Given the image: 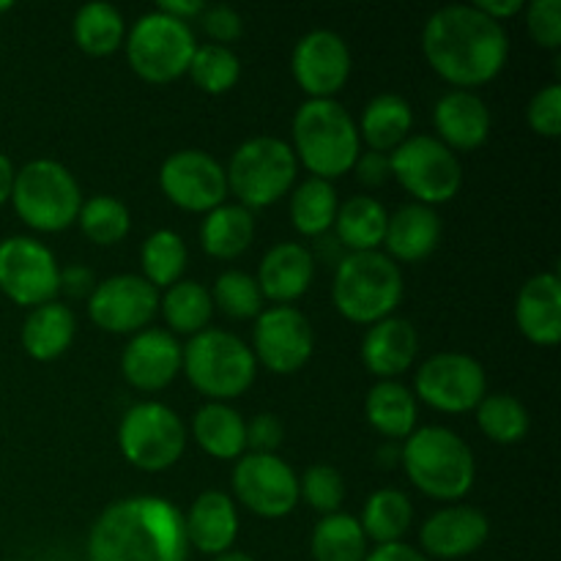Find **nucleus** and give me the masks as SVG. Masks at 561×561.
I'll use <instances>...</instances> for the list:
<instances>
[{
	"label": "nucleus",
	"mask_w": 561,
	"mask_h": 561,
	"mask_svg": "<svg viewBox=\"0 0 561 561\" xmlns=\"http://www.w3.org/2000/svg\"><path fill=\"white\" fill-rule=\"evenodd\" d=\"M422 53L431 69L458 91L496 80L510 58V38L474 5H444L422 27Z\"/></svg>",
	"instance_id": "nucleus-1"
},
{
	"label": "nucleus",
	"mask_w": 561,
	"mask_h": 561,
	"mask_svg": "<svg viewBox=\"0 0 561 561\" xmlns=\"http://www.w3.org/2000/svg\"><path fill=\"white\" fill-rule=\"evenodd\" d=\"M184 515L162 496L118 499L88 535L91 561H186Z\"/></svg>",
	"instance_id": "nucleus-2"
},
{
	"label": "nucleus",
	"mask_w": 561,
	"mask_h": 561,
	"mask_svg": "<svg viewBox=\"0 0 561 561\" xmlns=\"http://www.w3.org/2000/svg\"><path fill=\"white\" fill-rule=\"evenodd\" d=\"M290 140L296 162L323 181L348 173L362 153L356 121L337 99H307L294 115Z\"/></svg>",
	"instance_id": "nucleus-3"
},
{
	"label": "nucleus",
	"mask_w": 561,
	"mask_h": 561,
	"mask_svg": "<svg viewBox=\"0 0 561 561\" xmlns=\"http://www.w3.org/2000/svg\"><path fill=\"white\" fill-rule=\"evenodd\" d=\"M409 480L436 502H460L474 488L477 460L455 431L427 425L411 433L400 449Z\"/></svg>",
	"instance_id": "nucleus-4"
},
{
	"label": "nucleus",
	"mask_w": 561,
	"mask_h": 561,
	"mask_svg": "<svg viewBox=\"0 0 561 561\" xmlns=\"http://www.w3.org/2000/svg\"><path fill=\"white\" fill-rule=\"evenodd\" d=\"M332 301L343 318L362 327L394 316L403 301V272L387 252H348L332 279Z\"/></svg>",
	"instance_id": "nucleus-5"
},
{
	"label": "nucleus",
	"mask_w": 561,
	"mask_h": 561,
	"mask_svg": "<svg viewBox=\"0 0 561 561\" xmlns=\"http://www.w3.org/2000/svg\"><path fill=\"white\" fill-rule=\"evenodd\" d=\"M181 373L208 403L241 398L255 381L257 362L250 345L225 329H203L181 345Z\"/></svg>",
	"instance_id": "nucleus-6"
},
{
	"label": "nucleus",
	"mask_w": 561,
	"mask_h": 561,
	"mask_svg": "<svg viewBox=\"0 0 561 561\" xmlns=\"http://www.w3.org/2000/svg\"><path fill=\"white\" fill-rule=\"evenodd\" d=\"M11 203L36 233H60L80 217L82 190L71 170L55 159H33L16 170Z\"/></svg>",
	"instance_id": "nucleus-7"
},
{
	"label": "nucleus",
	"mask_w": 561,
	"mask_h": 561,
	"mask_svg": "<svg viewBox=\"0 0 561 561\" xmlns=\"http://www.w3.org/2000/svg\"><path fill=\"white\" fill-rule=\"evenodd\" d=\"M225 175H228V192H233L239 206L252 211V208L272 206L294 190L299 162L290 142L261 135L236 148Z\"/></svg>",
	"instance_id": "nucleus-8"
},
{
	"label": "nucleus",
	"mask_w": 561,
	"mask_h": 561,
	"mask_svg": "<svg viewBox=\"0 0 561 561\" xmlns=\"http://www.w3.org/2000/svg\"><path fill=\"white\" fill-rule=\"evenodd\" d=\"M124 47L126 60L140 80L164 85L186 75L197 42L190 25L153 9L126 31Z\"/></svg>",
	"instance_id": "nucleus-9"
},
{
	"label": "nucleus",
	"mask_w": 561,
	"mask_h": 561,
	"mask_svg": "<svg viewBox=\"0 0 561 561\" xmlns=\"http://www.w3.org/2000/svg\"><path fill=\"white\" fill-rule=\"evenodd\" d=\"M389 168L392 179L422 206L436 208L449 203L463 186L460 159L431 135H411L389 153Z\"/></svg>",
	"instance_id": "nucleus-10"
},
{
	"label": "nucleus",
	"mask_w": 561,
	"mask_h": 561,
	"mask_svg": "<svg viewBox=\"0 0 561 561\" xmlns=\"http://www.w3.org/2000/svg\"><path fill=\"white\" fill-rule=\"evenodd\" d=\"M118 449L135 469H170L186 449V425L173 409L157 400L131 405L118 425Z\"/></svg>",
	"instance_id": "nucleus-11"
},
{
	"label": "nucleus",
	"mask_w": 561,
	"mask_h": 561,
	"mask_svg": "<svg viewBox=\"0 0 561 561\" xmlns=\"http://www.w3.org/2000/svg\"><path fill=\"white\" fill-rule=\"evenodd\" d=\"M488 394L485 367L460 351H442L422 362L414 376V398L442 414H469Z\"/></svg>",
	"instance_id": "nucleus-12"
},
{
	"label": "nucleus",
	"mask_w": 561,
	"mask_h": 561,
	"mask_svg": "<svg viewBox=\"0 0 561 561\" xmlns=\"http://www.w3.org/2000/svg\"><path fill=\"white\" fill-rule=\"evenodd\" d=\"M60 266L53 250L31 236L0 241V294L20 307H38L58 296Z\"/></svg>",
	"instance_id": "nucleus-13"
},
{
	"label": "nucleus",
	"mask_w": 561,
	"mask_h": 561,
	"mask_svg": "<svg viewBox=\"0 0 561 561\" xmlns=\"http://www.w3.org/2000/svg\"><path fill=\"white\" fill-rule=\"evenodd\" d=\"M316 351V332L301 310L290 305H274L255 318L252 354L266 370L277 376H294L310 362Z\"/></svg>",
	"instance_id": "nucleus-14"
},
{
	"label": "nucleus",
	"mask_w": 561,
	"mask_h": 561,
	"mask_svg": "<svg viewBox=\"0 0 561 561\" xmlns=\"http://www.w3.org/2000/svg\"><path fill=\"white\" fill-rule=\"evenodd\" d=\"M233 493L261 518H285L299 504V477L279 455L244 453L236 460Z\"/></svg>",
	"instance_id": "nucleus-15"
},
{
	"label": "nucleus",
	"mask_w": 561,
	"mask_h": 561,
	"mask_svg": "<svg viewBox=\"0 0 561 561\" xmlns=\"http://www.w3.org/2000/svg\"><path fill=\"white\" fill-rule=\"evenodd\" d=\"M159 190L173 206L192 214L214 211L230 195L225 168L201 148L170 153L159 168Z\"/></svg>",
	"instance_id": "nucleus-16"
},
{
	"label": "nucleus",
	"mask_w": 561,
	"mask_h": 561,
	"mask_svg": "<svg viewBox=\"0 0 561 561\" xmlns=\"http://www.w3.org/2000/svg\"><path fill=\"white\" fill-rule=\"evenodd\" d=\"M159 312V290L140 274H115L88 296V318L110 334H137Z\"/></svg>",
	"instance_id": "nucleus-17"
},
{
	"label": "nucleus",
	"mask_w": 561,
	"mask_h": 561,
	"mask_svg": "<svg viewBox=\"0 0 561 561\" xmlns=\"http://www.w3.org/2000/svg\"><path fill=\"white\" fill-rule=\"evenodd\" d=\"M351 49L334 31H310L296 42L290 71L310 99H334L351 77Z\"/></svg>",
	"instance_id": "nucleus-18"
},
{
	"label": "nucleus",
	"mask_w": 561,
	"mask_h": 561,
	"mask_svg": "<svg viewBox=\"0 0 561 561\" xmlns=\"http://www.w3.org/2000/svg\"><path fill=\"white\" fill-rule=\"evenodd\" d=\"M491 537V520L469 504H449L422 524L420 546L427 559H466L480 551Z\"/></svg>",
	"instance_id": "nucleus-19"
},
{
	"label": "nucleus",
	"mask_w": 561,
	"mask_h": 561,
	"mask_svg": "<svg viewBox=\"0 0 561 561\" xmlns=\"http://www.w3.org/2000/svg\"><path fill=\"white\" fill-rule=\"evenodd\" d=\"M181 345L164 329H142L131 334L121 354V373L140 392H159L181 373Z\"/></svg>",
	"instance_id": "nucleus-20"
},
{
	"label": "nucleus",
	"mask_w": 561,
	"mask_h": 561,
	"mask_svg": "<svg viewBox=\"0 0 561 561\" xmlns=\"http://www.w3.org/2000/svg\"><path fill=\"white\" fill-rule=\"evenodd\" d=\"M420 354V334L405 318L389 316L373 323L362 340V362L378 381H398Z\"/></svg>",
	"instance_id": "nucleus-21"
},
{
	"label": "nucleus",
	"mask_w": 561,
	"mask_h": 561,
	"mask_svg": "<svg viewBox=\"0 0 561 561\" xmlns=\"http://www.w3.org/2000/svg\"><path fill=\"white\" fill-rule=\"evenodd\" d=\"M316 279V255L299 241H279L257 266V288L274 305H290L310 290Z\"/></svg>",
	"instance_id": "nucleus-22"
},
{
	"label": "nucleus",
	"mask_w": 561,
	"mask_h": 561,
	"mask_svg": "<svg viewBox=\"0 0 561 561\" xmlns=\"http://www.w3.org/2000/svg\"><path fill=\"white\" fill-rule=\"evenodd\" d=\"M491 110L474 91H447L433 107V126L449 151H474L491 137Z\"/></svg>",
	"instance_id": "nucleus-23"
},
{
	"label": "nucleus",
	"mask_w": 561,
	"mask_h": 561,
	"mask_svg": "<svg viewBox=\"0 0 561 561\" xmlns=\"http://www.w3.org/2000/svg\"><path fill=\"white\" fill-rule=\"evenodd\" d=\"M515 323L529 343L551 348L561 340V279L540 272L524 283L515 299Z\"/></svg>",
	"instance_id": "nucleus-24"
},
{
	"label": "nucleus",
	"mask_w": 561,
	"mask_h": 561,
	"mask_svg": "<svg viewBox=\"0 0 561 561\" xmlns=\"http://www.w3.org/2000/svg\"><path fill=\"white\" fill-rule=\"evenodd\" d=\"M186 540L195 551L206 557H219L230 551L239 537V513L228 493L206 491L192 502L190 515H184Z\"/></svg>",
	"instance_id": "nucleus-25"
},
{
	"label": "nucleus",
	"mask_w": 561,
	"mask_h": 561,
	"mask_svg": "<svg viewBox=\"0 0 561 561\" xmlns=\"http://www.w3.org/2000/svg\"><path fill=\"white\" fill-rule=\"evenodd\" d=\"M442 241V217L436 208L422 203H405L389 214L383 247L394 263H420L436 252Z\"/></svg>",
	"instance_id": "nucleus-26"
},
{
	"label": "nucleus",
	"mask_w": 561,
	"mask_h": 561,
	"mask_svg": "<svg viewBox=\"0 0 561 561\" xmlns=\"http://www.w3.org/2000/svg\"><path fill=\"white\" fill-rule=\"evenodd\" d=\"M77 334V318L71 307L47 301L27 312L22 323V348L36 362H55L69 351Z\"/></svg>",
	"instance_id": "nucleus-27"
},
{
	"label": "nucleus",
	"mask_w": 561,
	"mask_h": 561,
	"mask_svg": "<svg viewBox=\"0 0 561 561\" xmlns=\"http://www.w3.org/2000/svg\"><path fill=\"white\" fill-rule=\"evenodd\" d=\"M411 126H414L411 104L398 93H378L362 110L356 129H359V140L365 142L367 151L392 153L394 148L409 140Z\"/></svg>",
	"instance_id": "nucleus-28"
},
{
	"label": "nucleus",
	"mask_w": 561,
	"mask_h": 561,
	"mask_svg": "<svg viewBox=\"0 0 561 561\" xmlns=\"http://www.w3.org/2000/svg\"><path fill=\"white\" fill-rule=\"evenodd\" d=\"M255 241V217L239 203H222L203 217L201 244L203 252L217 261H233L244 255Z\"/></svg>",
	"instance_id": "nucleus-29"
},
{
	"label": "nucleus",
	"mask_w": 561,
	"mask_h": 561,
	"mask_svg": "<svg viewBox=\"0 0 561 561\" xmlns=\"http://www.w3.org/2000/svg\"><path fill=\"white\" fill-rule=\"evenodd\" d=\"M387 222L389 214L381 201L354 195L340 203L332 228L337 233V244L348 252H376L378 247H383Z\"/></svg>",
	"instance_id": "nucleus-30"
},
{
	"label": "nucleus",
	"mask_w": 561,
	"mask_h": 561,
	"mask_svg": "<svg viewBox=\"0 0 561 561\" xmlns=\"http://www.w3.org/2000/svg\"><path fill=\"white\" fill-rule=\"evenodd\" d=\"M197 447L217 460H239L247 453L244 416L228 403H206L192 420Z\"/></svg>",
	"instance_id": "nucleus-31"
},
{
	"label": "nucleus",
	"mask_w": 561,
	"mask_h": 561,
	"mask_svg": "<svg viewBox=\"0 0 561 561\" xmlns=\"http://www.w3.org/2000/svg\"><path fill=\"white\" fill-rule=\"evenodd\" d=\"M365 416L383 438H409L416 431L414 392L400 381H378L365 398Z\"/></svg>",
	"instance_id": "nucleus-32"
},
{
	"label": "nucleus",
	"mask_w": 561,
	"mask_h": 561,
	"mask_svg": "<svg viewBox=\"0 0 561 561\" xmlns=\"http://www.w3.org/2000/svg\"><path fill=\"white\" fill-rule=\"evenodd\" d=\"M71 36L75 44L85 55L93 58H107L124 47L126 22L113 3H85L77 9L71 22Z\"/></svg>",
	"instance_id": "nucleus-33"
},
{
	"label": "nucleus",
	"mask_w": 561,
	"mask_h": 561,
	"mask_svg": "<svg viewBox=\"0 0 561 561\" xmlns=\"http://www.w3.org/2000/svg\"><path fill=\"white\" fill-rule=\"evenodd\" d=\"M337 190L332 181L310 175L290 190V225L307 239L329 233L337 217Z\"/></svg>",
	"instance_id": "nucleus-34"
},
{
	"label": "nucleus",
	"mask_w": 561,
	"mask_h": 561,
	"mask_svg": "<svg viewBox=\"0 0 561 561\" xmlns=\"http://www.w3.org/2000/svg\"><path fill=\"white\" fill-rule=\"evenodd\" d=\"M159 310H162L164 323L170 327L173 337L175 334L195 337V334H201L211 323V290L206 285L195 283V279H179V283L164 288V294L159 296Z\"/></svg>",
	"instance_id": "nucleus-35"
},
{
	"label": "nucleus",
	"mask_w": 561,
	"mask_h": 561,
	"mask_svg": "<svg viewBox=\"0 0 561 561\" xmlns=\"http://www.w3.org/2000/svg\"><path fill=\"white\" fill-rule=\"evenodd\" d=\"M411 520H414L411 499L398 488H381L367 499L359 524L367 542L373 540L376 546H389V542H403L411 529Z\"/></svg>",
	"instance_id": "nucleus-36"
},
{
	"label": "nucleus",
	"mask_w": 561,
	"mask_h": 561,
	"mask_svg": "<svg viewBox=\"0 0 561 561\" xmlns=\"http://www.w3.org/2000/svg\"><path fill=\"white\" fill-rule=\"evenodd\" d=\"M367 537L359 518L348 513L323 515L310 537L312 561H365Z\"/></svg>",
	"instance_id": "nucleus-37"
},
{
	"label": "nucleus",
	"mask_w": 561,
	"mask_h": 561,
	"mask_svg": "<svg viewBox=\"0 0 561 561\" xmlns=\"http://www.w3.org/2000/svg\"><path fill=\"white\" fill-rule=\"evenodd\" d=\"M186 261H190L186 241L175 230H153L140 247V277L148 279L157 290L170 288L184 277Z\"/></svg>",
	"instance_id": "nucleus-38"
},
{
	"label": "nucleus",
	"mask_w": 561,
	"mask_h": 561,
	"mask_svg": "<svg viewBox=\"0 0 561 561\" xmlns=\"http://www.w3.org/2000/svg\"><path fill=\"white\" fill-rule=\"evenodd\" d=\"M477 425L485 433V438H491L493 444H510L524 442L526 433H529V411L520 403L518 398L507 392H493L485 394L477 405Z\"/></svg>",
	"instance_id": "nucleus-39"
},
{
	"label": "nucleus",
	"mask_w": 561,
	"mask_h": 561,
	"mask_svg": "<svg viewBox=\"0 0 561 561\" xmlns=\"http://www.w3.org/2000/svg\"><path fill=\"white\" fill-rule=\"evenodd\" d=\"M77 222H80V230L88 241L99 247H113L129 236L131 214L118 197L96 195L82 201Z\"/></svg>",
	"instance_id": "nucleus-40"
},
{
	"label": "nucleus",
	"mask_w": 561,
	"mask_h": 561,
	"mask_svg": "<svg viewBox=\"0 0 561 561\" xmlns=\"http://www.w3.org/2000/svg\"><path fill=\"white\" fill-rule=\"evenodd\" d=\"M186 75L203 93L219 96V93L236 88L241 77V60L233 49L222 47V44H197Z\"/></svg>",
	"instance_id": "nucleus-41"
},
{
	"label": "nucleus",
	"mask_w": 561,
	"mask_h": 561,
	"mask_svg": "<svg viewBox=\"0 0 561 561\" xmlns=\"http://www.w3.org/2000/svg\"><path fill=\"white\" fill-rule=\"evenodd\" d=\"M211 301L233 321H255L263 312V294L255 277L239 272V268H228L219 274L211 290Z\"/></svg>",
	"instance_id": "nucleus-42"
},
{
	"label": "nucleus",
	"mask_w": 561,
	"mask_h": 561,
	"mask_svg": "<svg viewBox=\"0 0 561 561\" xmlns=\"http://www.w3.org/2000/svg\"><path fill=\"white\" fill-rule=\"evenodd\" d=\"M299 496L310 504L316 513L332 515L340 513V504L345 499V480L334 466L316 463L305 471L299 482Z\"/></svg>",
	"instance_id": "nucleus-43"
},
{
	"label": "nucleus",
	"mask_w": 561,
	"mask_h": 561,
	"mask_svg": "<svg viewBox=\"0 0 561 561\" xmlns=\"http://www.w3.org/2000/svg\"><path fill=\"white\" fill-rule=\"evenodd\" d=\"M526 27L537 47L557 53L561 47V0H531L526 5Z\"/></svg>",
	"instance_id": "nucleus-44"
},
{
	"label": "nucleus",
	"mask_w": 561,
	"mask_h": 561,
	"mask_svg": "<svg viewBox=\"0 0 561 561\" xmlns=\"http://www.w3.org/2000/svg\"><path fill=\"white\" fill-rule=\"evenodd\" d=\"M526 121H529L531 131L540 137L561 135V85L559 82H548L540 91L531 96L529 107H526Z\"/></svg>",
	"instance_id": "nucleus-45"
},
{
	"label": "nucleus",
	"mask_w": 561,
	"mask_h": 561,
	"mask_svg": "<svg viewBox=\"0 0 561 561\" xmlns=\"http://www.w3.org/2000/svg\"><path fill=\"white\" fill-rule=\"evenodd\" d=\"M201 22H203V31L214 38V44H222V47L239 42L241 33H244L241 14L225 3L206 5V11L201 14Z\"/></svg>",
	"instance_id": "nucleus-46"
},
{
	"label": "nucleus",
	"mask_w": 561,
	"mask_h": 561,
	"mask_svg": "<svg viewBox=\"0 0 561 561\" xmlns=\"http://www.w3.org/2000/svg\"><path fill=\"white\" fill-rule=\"evenodd\" d=\"M247 431V449L257 455H277L279 444L285 438V427L283 422L277 420L274 414L263 411V414L252 416L250 422H244Z\"/></svg>",
	"instance_id": "nucleus-47"
},
{
	"label": "nucleus",
	"mask_w": 561,
	"mask_h": 561,
	"mask_svg": "<svg viewBox=\"0 0 561 561\" xmlns=\"http://www.w3.org/2000/svg\"><path fill=\"white\" fill-rule=\"evenodd\" d=\"M356 181L365 186H381L392 179V168H389V153H378V151H362L356 157L354 168Z\"/></svg>",
	"instance_id": "nucleus-48"
},
{
	"label": "nucleus",
	"mask_w": 561,
	"mask_h": 561,
	"mask_svg": "<svg viewBox=\"0 0 561 561\" xmlns=\"http://www.w3.org/2000/svg\"><path fill=\"white\" fill-rule=\"evenodd\" d=\"M96 288V277L88 266L82 263H75V266H64L60 268V279H58V294L71 296V299H88Z\"/></svg>",
	"instance_id": "nucleus-49"
},
{
	"label": "nucleus",
	"mask_w": 561,
	"mask_h": 561,
	"mask_svg": "<svg viewBox=\"0 0 561 561\" xmlns=\"http://www.w3.org/2000/svg\"><path fill=\"white\" fill-rule=\"evenodd\" d=\"M365 561H431L420 548H411L409 542H389L367 551Z\"/></svg>",
	"instance_id": "nucleus-50"
},
{
	"label": "nucleus",
	"mask_w": 561,
	"mask_h": 561,
	"mask_svg": "<svg viewBox=\"0 0 561 561\" xmlns=\"http://www.w3.org/2000/svg\"><path fill=\"white\" fill-rule=\"evenodd\" d=\"M157 11L190 25V20H201V14L206 11V3L203 0H159Z\"/></svg>",
	"instance_id": "nucleus-51"
},
{
	"label": "nucleus",
	"mask_w": 561,
	"mask_h": 561,
	"mask_svg": "<svg viewBox=\"0 0 561 561\" xmlns=\"http://www.w3.org/2000/svg\"><path fill=\"white\" fill-rule=\"evenodd\" d=\"M471 5H474L477 11H482L485 16H491L493 22H504L524 11V0H477V3Z\"/></svg>",
	"instance_id": "nucleus-52"
},
{
	"label": "nucleus",
	"mask_w": 561,
	"mask_h": 561,
	"mask_svg": "<svg viewBox=\"0 0 561 561\" xmlns=\"http://www.w3.org/2000/svg\"><path fill=\"white\" fill-rule=\"evenodd\" d=\"M14 179H16V170L14 162H11L5 153H0V206L11 201V190H14Z\"/></svg>",
	"instance_id": "nucleus-53"
},
{
	"label": "nucleus",
	"mask_w": 561,
	"mask_h": 561,
	"mask_svg": "<svg viewBox=\"0 0 561 561\" xmlns=\"http://www.w3.org/2000/svg\"><path fill=\"white\" fill-rule=\"evenodd\" d=\"M211 561H255L250 553H241V551H225L219 557H214Z\"/></svg>",
	"instance_id": "nucleus-54"
},
{
	"label": "nucleus",
	"mask_w": 561,
	"mask_h": 561,
	"mask_svg": "<svg viewBox=\"0 0 561 561\" xmlns=\"http://www.w3.org/2000/svg\"><path fill=\"white\" fill-rule=\"evenodd\" d=\"M14 9V3H11V0H0V14H5V11H11Z\"/></svg>",
	"instance_id": "nucleus-55"
},
{
	"label": "nucleus",
	"mask_w": 561,
	"mask_h": 561,
	"mask_svg": "<svg viewBox=\"0 0 561 561\" xmlns=\"http://www.w3.org/2000/svg\"><path fill=\"white\" fill-rule=\"evenodd\" d=\"M5 561H9V559H5Z\"/></svg>",
	"instance_id": "nucleus-56"
}]
</instances>
